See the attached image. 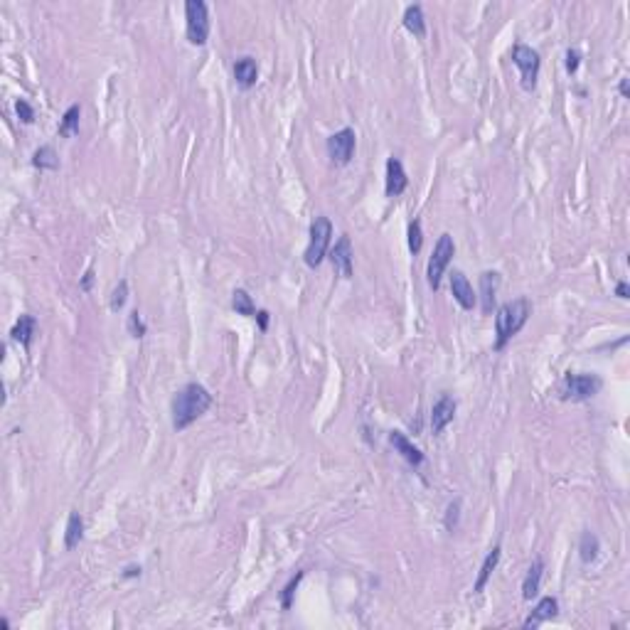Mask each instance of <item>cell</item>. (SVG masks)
Returning <instances> with one entry per match:
<instances>
[{
    "label": "cell",
    "instance_id": "cell-1",
    "mask_svg": "<svg viewBox=\"0 0 630 630\" xmlns=\"http://www.w3.org/2000/svg\"><path fill=\"white\" fill-rule=\"evenodd\" d=\"M212 394H209L207 387L197 382L185 384L183 389H178V394L170 402V414H173V428L175 431H185L190 428L199 416L209 412L212 407Z\"/></svg>",
    "mask_w": 630,
    "mask_h": 630
},
{
    "label": "cell",
    "instance_id": "cell-2",
    "mask_svg": "<svg viewBox=\"0 0 630 630\" xmlns=\"http://www.w3.org/2000/svg\"><path fill=\"white\" fill-rule=\"evenodd\" d=\"M529 315H532V303L527 298H514L509 303L495 311V350H505V345L527 325Z\"/></svg>",
    "mask_w": 630,
    "mask_h": 630
},
{
    "label": "cell",
    "instance_id": "cell-3",
    "mask_svg": "<svg viewBox=\"0 0 630 630\" xmlns=\"http://www.w3.org/2000/svg\"><path fill=\"white\" fill-rule=\"evenodd\" d=\"M330 242H333V222L328 217H315L311 222V242L303 254V261L308 268H318L325 261L330 252Z\"/></svg>",
    "mask_w": 630,
    "mask_h": 630
},
{
    "label": "cell",
    "instance_id": "cell-4",
    "mask_svg": "<svg viewBox=\"0 0 630 630\" xmlns=\"http://www.w3.org/2000/svg\"><path fill=\"white\" fill-rule=\"evenodd\" d=\"M453 257H456V242H453L451 234L443 232L441 237H438L436 247H433L431 259H428V268H426L428 288H433V291L441 288V281H443V276H446L448 264L453 261Z\"/></svg>",
    "mask_w": 630,
    "mask_h": 630
},
{
    "label": "cell",
    "instance_id": "cell-5",
    "mask_svg": "<svg viewBox=\"0 0 630 630\" xmlns=\"http://www.w3.org/2000/svg\"><path fill=\"white\" fill-rule=\"evenodd\" d=\"M603 387V379L598 374H576V372H569L564 374L562 384H559V397L564 402H586V399L596 397Z\"/></svg>",
    "mask_w": 630,
    "mask_h": 630
},
{
    "label": "cell",
    "instance_id": "cell-6",
    "mask_svg": "<svg viewBox=\"0 0 630 630\" xmlns=\"http://www.w3.org/2000/svg\"><path fill=\"white\" fill-rule=\"evenodd\" d=\"M185 32L187 42L202 47L209 39V10L202 0H187L185 3Z\"/></svg>",
    "mask_w": 630,
    "mask_h": 630
},
{
    "label": "cell",
    "instance_id": "cell-7",
    "mask_svg": "<svg viewBox=\"0 0 630 630\" xmlns=\"http://www.w3.org/2000/svg\"><path fill=\"white\" fill-rule=\"evenodd\" d=\"M512 64L519 69V84L527 94H532L537 89L539 69H542V57L537 49H532L529 44H514L512 47Z\"/></svg>",
    "mask_w": 630,
    "mask_h": 630
},
{
    "label": "cell",
    "instance_id": "cell-8",
    "mask_svg": "<svg viewBox=\"0 0 630 630\" xmlns=\"http://www.w3.org/2000/svg\"><path fill=\"white\" fill-rule=\"evenodd\" d=\"M357 148V136L352 128H340L328 138V156L335 165H347Z\"/></svg>",
    "mask_w": 630,
    "mask_h": 630
},
{
    "label": "cell",
    "instance_id": "cell-9",
    "mask_svg": "<svg viewBox=\"0 0 630 630\" xmlns=\"http://www.w3.org/2000/svg\"><path fill=\"white\" fill-rule=\"evenodd\" d=\"M330 261H333V266L340 271V276L347 278V281L352 278V273H354V268H352L354 254H352V242H350L347 234H342V237L335 242V247L330 249Z\"/></svg>",
    "mask_w": 630,
    "mask_h": 630
},
{
    "label": "cell",
    "instance_id": "cell-10",
    "mask_svg": "<svg viewBox=\"0 0 630 630\" xmlns=\"http://www.w3.org/2000/svg\"><path fill=\"white\" fill-rule=\"evenodd\" d=\"M409 187V178H407V170H404L402 160L399 158H389L387 160V178H384V192H387V197H399V194H404Z\"/></svg>",
    "mask_w": 630,
    "mask_h": 630
},
{
    "label": "cell",
    "instance_id": "cell-11",
    "mask_svg": "<svg viewBox=\"0 0 630 630\" xmlns=\"http://www.w3.org/2000/svg\"><path fill=\"white\" fill-rule=\"evenodd\" d=\"M456 409H458V402L451 397V394H443V397L433 404V409H431V431H433V436L443 433V428H446L448 424L456 419Z\"/></svg>",
    "mask_w": 630,
    "mask_h": 630
},
{
    "label": "cell",
    "instance_id": "cell-12",
    "mask_svg": "<svg viewBox=\"0 0 630 630\" xmlns=\"http://www.w3.org/2000/svg\"><path fill=\"white\" fill-rule=\"evenodd\" d=\"M451 293L453 298H456V303L463 308V311H473L475 303H478V293L473 291L471 281H468V276L463 271H453L451 273Z\"/></svg>",
    "mask_w": 630,
    "mask_h": 630
},
{
    "label": "cell",
    "instance_id": "cell-13",
    "mask_svg": "<svg viewBox=\"0 0 630 630\" xmlns=\"http://www.w3.org/2000/svg\"><path fill=\"white\" fill-rule=\"evenodd\" d=\"M389 443H392L394 451H397L399 456H402L404 461L409 463V466L419 468V466H424V461H426V456H424V453L419 451V448L414 446V443L409 441V438L404 436L402 431H392V433H389Z\"/></svg>",
    "mask_w": 630,
    "mask_h": 630
},
{
    "label": "cell",
    "instance_id": "cell-14",
    "mask_svg": "<svg viewBox=\"0 0 630 630\" xmlns=\"http://www.w3.org/2000/svg\"><path fill=\"white\" fill-rule=\"evenodd\" d=\"M557 616H559V601L554 596H544V598H539V603L534 606L532 616L524 621V628L534 630V628L542 626V623L552 621V618H557Z\"/></svg>",
    "mask_w": 630,
    "mask_h": 630
},
{
    "label": "cell",
    "instance_id": "cell-15",
    "mask_svg": "<svg viewBox=\"0 0 630 630\" xmlns=\"http://www.w3.org/2000/svg\"><path fill=\"white\" fill-rule=\"evenodd\" d=\"M500 288V273L498 271H483L480 273V306L483 313L490 315L495 308V298H498Z\"/></svg>",
    "mask_w": 630,
    "mask_h": 630
},
{
    "label": "cell",
    "instance_id": "cell-16",
    "mask_svg": "<svg viewBox=\"0 0 630 630\" xmlns=\"http://www.w3.org/2000/svg\"><path fill=\"white\" fill-rule=\"evenodd\" d=\"M542 576H544V559L537 557L532 562V567L527 569V574H524V581H522V598L524 601H532V598L539 596Z\"/></svg>",
    "mask_w": 630,
    "mask_h": 630
},
{
    "label": "cell",
    "instance_id": "cell-17",
    "mask_svg": "<svg viewBox=\"0 0 630 630\" xmlns=\"http://www.w3.org/2000/svg\"><path fill=\"white\" fill-rule=\"evenodd\" d=\"M500 557H502V547H500V544H495V547L488 552V557L483 559V564H480V572H478V579H475L473 593H483L485 591V586H488L490 576H493V572L498 569Z\"/></svg>",
    "mask_w": 630,
    "mask_h": 630
},
{
    "label": "cell",
    "instance_id": "cell-18",
    "mask_svg": "<svg viewBox=\"0 0 630 630\" xmlns=\"http://www.w3.org/2000/svg\"><path fill=\"white\" fill-rule=\"evenodd\" d=\"M234 79L242 89H252L259 79V64L254 57H242L234 62Z\"/></svg>",
    "mask_w": 630,
    "mask_h": 630
},
{
    "label": "cell",
    "instance_id": "cell-19",
    "mask_svg": "<svg viewBox=\"0 0 630 630\" xmlns=\"http://www.w3.org/2000/svg\"><path fill=\"white\" fill-rule=\"evenodd\" d=\"M35 330H37V320H35L32 315H20L18 323H15L13 330H10V338H13L15 342H20L25 350H27L30 345H32Z\"/></svg>",
    "mask_w": 630,
    "mask_h": 630
},
{
    "label": "cell",
    "instance_id": "cell-20",
    "mask_svg": "<svg viewBox=\"0 0 630 630\" xmlns=\"http://www.w3.org/2000/svg\"><path fill=\"white\" fill-rule=\"evenodd\" d=\"M404 27L414 35V37H426V18H424L421 5H409L404 10Z\"/></svg>",
    "mask_w": 630,
    "mask_h": 630
},
{
    "label": "cell",
    "instance_id": "cell-21",
    "mask_svg": "<svg viewBox=\"0 0 630 630\" xmlns=\"http://www.w3.org/2000/svg\"><path fill=\"white\" fill-rule=\"evenodd\" d=\"M84 539V519L79 512H69L67 519V529H64V549L72 552V549L79 547V542Z\"/></svg>",
    "mask_w": 630,
    "mask_h": 630
},
{
    "label": "cell",
    "instance_id": "cell-22",
    "mask_svg": "<svg viewBox=\"0 0 630 630\" xmlns=\"http://www.w3.org/2000/svg\"><path fill=\"white\" fill-rule=\"evenodd\" d=\"M79 118H82V106L79 104H72V106L64 111L62 121H59L57 133L62 138H74L79 133Z\"/></svg>",
    "mask_w": 630,
    "mask_h": 630
},
{
    "label": "cell",
    "instance_id": "cell-23",
    "mask_svg": "<svg viewBox=\"0 0 630 630\" xmlns=\"http://www.w3.org/2000/svg\"><path fill=\"white\" fill-rule=\"evenodd\" d=\"M598 552H601V544H598V537L593 532H583L581 542H579V557H581L583 564H591L598 559Z\"/></svg>",
    "mask_w": 630,
    "mask_h": 630
},
{
    "label": "cell",
    "instance_id": "cell-24",
    "mask_svg": "<svg viewBox=\"0 0 630 630\" xmlns=\"http://www.w3.org/2000/svg\"><path fill=\"white\" fill-rule=\"evenodd\" d=\"M32 165L37 170H57L59 168V156L52 146H39L32 153Z\"/></svg>",
    "mask_w": 630,
    "mask_h": 630
},
{
    "label": "cell",
    "instance_id": "cell-25",
    "mask_svg": "<svg viewBox=\"0 0 630 630\" xmlns=\"http://www.w3.org/2000/svg\"><path fill=\"white\" fill-rule=\"evenodd\" d=\"M232 308L239 315H247V318H254V315H257V306H254L249 291H244V288H237V291L232 293Z\"/></svg>",
    "mask_w": 630,
    "mask_h": 630
},
{
    "label": "cell",
    "instance_id": "cell-26",
    "mask_svg": "<svg viewBox=\"0 0 630 630\" xmlns=\"http://www.w3.org/2000/svg\"><path fill=\"white\" fill-rule=\"evenodd\" d=\"M407 242H409V252L412 254H419L424 247V227L419 219H414V222H409V229H407Z\"/></svg>",
    "mask_w": 630,
    "mask_h": 630
},
{
    "label": "cell",
    "instance_id": "cell-27",
    "mask_svg": "<svg viewBox=\"0 0 630 630\" xmlns=\"http://www.w3.org/2000/svg\"><path fill=\"white\" fill-rule=\"evenodd\" d=\"M303 576H306V572H298L296 576H293L291 581L286 583V588H283V591H281V608H283V611H291V606H293V596H296V591H298V586H301Z\"/></svg>",
    "mask_w": 630,
    "mask_h": 630
},
{
    "label": "cell",
    "instance_id": "cell-28",
    "mask_svg": "<svg viewBox=\"0 0 630 630\" xmlns=\"http://www.w3.org/2000/svg\"><path fill=\"white\" fill-rule=\"evenodd\" d=\"M126 301H128V281H126V278H121V281H118V286L113 288L111 301H109V308H111L113 313H118V311H123Z\"/></svg>",
    "mask_w": 630,
    "mask_h": 630
},
{
    "label": "cell",
    "instance_id": "cell-29",
    "mask_svg": "<svg viewBox=\"0 0 630 630\" xmlns=\"http://www.w3.org/2000/svg\"><path fill=\"white\" fill-rule=\"evenodd\" d=\"M126 328H128V333H131V338H136V340H141L143 335L148 333L146 323H143V318H141V313H138V311H133L131 315H128Z\"/></svg>",
    "mask_w": 630,
    "mask_h": 630
},
{
    "label": "cell",
    "instance_id": "cell-30",
    "mask_svg": "<svg viewBox=\"0 0 630 630\" xmlns=\"http://www.w3.org/2000/svg\"><path fill=\"white\" fill-rule=\"evenodd\" d=\"M458 517H461V500H453L446 507V517H443V524H446L448 532H456L458 529Z\"/></svg>",
    "mask_w": 630,
    "mask_h": 630
},
{
    "label": "cell",
    "instance_id": "cell-31",
    "mask_svg": "<svg viewBox=\"0 0 630 630\" xmlns=\"http://www.w3.org/2000/svg\"><path fill=\"white\" fill-rule=\"evenodd\" d=\"M15 113H18V118L25 123V126L35 123V109L30 106V101H25V99H18V101H15Z\"/></svg>",
    "mask_w": 630,
    "mask_h": 630
},
{
    "label": "cell",
    "instance_id": "cell-32",
    "mask_svg": "<svg viewBox=\"0 0 630 630\" xmlns=\"http://www.w3.org/2000/svg\"><path fill=\"white\" fill-rule=\"evenodd\" d=\"M579 64H581V52H579V49H567V72L576 74Z\"/></svg>",
    "mask_w": 630,
    "mask_h": 630
},
{
    "label": "cell",
    "instance_id": "cell-33",
    "mask_svg": "<svg viewBox=\"0 0 630 630\" xmlns=\"http://www.w3.org/2000/svg\"><path fill=\"white\" fill-rule=\"evenodd\" d=\"M79 286H82V291H84V293L92 291V286H94V271H92V268H89V271L82 276V283H79Z\"/></svg>",
    "mask_w": 630,
    "mask_h": 630
},
{
    "label": "cell",
    "instance_id": "cell-34",
    "mask_svg": "<svg viewBox=\"0 0 630 630\" xmlns=\"http://www.w3.org/2000/svg\"><path fill=\"white\" fill-rule=\"evenodd\" d=\"M254 318L259 320V328H261V333H266L268 330V311H257V315Z\"/></svg>",
    "mask_w": 630,
    "mask_h": 630
},
{
    "label": "cell",
    "instance_id": "cell-35",
    "mask_svg": "<svg viewBox=\"0 0 630 630\" xmlns=\"http://www.w3.org/2000/svg\"><path fill=\"white\" fill-rule=\"evenodd\" d=\"M616 296H618V298H623V301H626V298H630V288H628V283H626V281H618V286H616Z\"/></svg>",
    "mask_w": 630,
    "mask_h": 630
},
{
    "label": "cell",
    "instance_id": "cell-36",
    "mask_svg": "<svg viewBox=\"0 0 630 630\" xmlns=\"http://www.w3.org/2000/svg\"><path fill=\"white\" fill-rule=\"evenodd\" d=\"M136 576H141V567H128L123 572V579H136Z\"/></svg>",
    "mask_w": 630,
    "mask_h": 630
},
{
    "label": "cell",
    "instance_id": "cell-37",
    "mask_svg": "<svg viewBox=\"0 0 630 630\" xmlns=\"http://www.w3.org/2000/svg\"><path fill=\"white\" fill-rule=\"evenodd\" d=\"M618 92H621L623 99H630V87H628V79H621V84H618Z\"/></svg>",
    "mask_w": 630,
    "mask_h": 630
}]
</instances>
